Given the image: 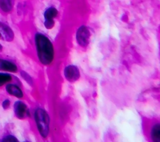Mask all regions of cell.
I'll use <instances>...</instances> for the list:
<instances>
[{
	"label": "cell",
	"instance_id": "obj_1",
	"mask_svg": "<svg viewBox=\"0 0 160 142\" xmlns=\"http://www.w3.org/2000/svg\"><path fill=\"white\" fill-rule=\"evenodd\" d=\"M34 43L39 62L44 66L51 64L54 58V49L52 42L44 34L37 33L34 35Z\"/></svg>",
	"mask_w": 160,
	"mask_h": 142
},
{
	"label": "cell",
	"instance_id": "obj_2",
	"mask_svg": "<svg viewBox=\"0 0 160 142\" xmlns=\"http://www.w3.org/2000/svg\"><path fill=\"white\" fill-rule=\"evenodd\" d=\"M37 129L42 138H46L49 133L50 118L48 112L42 108H37L34 113Z\"/></svg>",
	"mask_w": 160,
	"mask_h": 142
},
{
	"label": "cell",
	"instance_id": "obj_3",
	"mask_svg": "<svg viewBox=\"0 0 160 142\" xmlns=\"http://www.w3.org/2000/svg\"><path fill=\"white\" fill-rule=\"evenodd\" d=\"M90 36L91 33L88 27L84 25L80 26L77 30L76 34L78 44L82 48H86L89 43Z\"/></svg>",
	"mask_w": 160,
	"mask_h": 142
},
{
	"label": "cell",
	"instance_id": "obj_4",
	"mask_svg": "<svg viewBox=\"0 0 160 142\" xmlns=\"http://www.w3.org/2000/svg\"><path fill=\"white\" fill-rule=\"evenodd\" d=\"M13 110L15 116L19 119H24L30 116V111L28 106L24 102L21 100L14 102Z\"/></svg>",
	"mask_w": 160,
	"mask_h": 142
},
{
	"label": "cell",
	"instance_id": "obj_5",
	"mask_svg": "<svg viewBox=\"0 0 160 142\" xmlns=\"http://www.w3.org/2000/svg\"><path fill=\"white\" fill-rule=\"evenodd\" d=\"M58 11L54 7H49L44 13V25L47 29H52L55 24L54 19L57 16Z\"/></svg>",
	"mask_w": 160,
	"mask_h": 142
},
{
	"label": "cell",
	"instance_id": "obj_6",
	"mask_svg": "<svg viewBox=\"0 0 160 142\" xmlns=\"http://www.w3.org/2000/svg\"><path fill=\"white\" fill-rule=\"evenodd\" d=\"M64 76L67 81L71 83L75 82L80 78V71L76 66L70 64L64 68Z\"/></svg>",
	"mask_w": 160,
	"mask_h": 142
},
{
	"label": "cell",
	"instance_id": "obj_7",
	"mask_svg": "<svg viewBox=\"0 0 160 142\" xmlns=\"http://www.w3.org/2000/svg\"><path fill=\"white\" fill-rule=\"evenodd\" d=\"M0 35L1 38L7 42L12 41L14 38V32L11 27L2 21H0Z\"/></svg>",
	"mask_w": 160,
	"mask_h": 142
},
{
	"label": "cell",
	"instance_id": "obj_8",
	"mask_svg": "<svg viewBox=\"0 0 160 142\" xmlns=\"http://www.w3.org/2000/svg\"><path fill=\"white\" fill-rule=\"evenodd\" d=\"M18 70V68L14 62L0 58V71L15 73Z\"/></svg>",
	"mask_w": 160,
	"mask_h": 142
},
{
	"label": "cell",
	"instance_id": "obj_9",
	"mask_svg": "<svg viewBox=\"0 0 160 142\" xmlns=\"http://www.w3.org/2000/svg\"><path fill=\"white\" fill-rule=\"evenodd\" d=\"M6 91L9 95L14 96L16 98L21 99L24 96V93L21 88L14 83H8L5 86Z\"/></svg>",
	"mask_w": 160,
	"mask_h": 142
},
{
	"label": "cell",
	"instance_id": "obj_10",
	"mask_svg": "<svg viewBox=\"0 0 160 142\" xmlns=\"http://www.w3.org/2000/svg\"><path fill=\"white\" fill-rule=\"evenodd\" d=\"M14 0H0V9L4 13H9L13 8Z\"/></svg>",
	"mask_w": 160,
	"mask_h": 142
},
{
	"label": "cell",
	"instance_id": "obj_11",
	"mask_svg": "<svg viewBox=\"0 0 160 142\" xmlns=\"http://www.w3.org/2000/svg\"><path fill=\"white\" fill-rule=\"evenodd\" d=\"M151 137L153 141H160V125L159 123L154 124L151 129Z\"/></svg>",
	"mask_w": 160,
	"mask_h": 142
},
{
	"label": "cell",
	"instance_id": "obj_12",
	"mask_svg": "<svg viewBox=\"0 0 160 142\" xmlns=\"http://www.w3.org/2000/svg\"><path fill=\"white\" fill-rule=\"evenodd\" d=\"M12 80V76L11 74L0 71V87L9 83Z\"/></svg>",
	"mask_w": 160,
	"mask_h": 142
},
{
	"label": "cell",
	"instance_id": "obj_13",
	"mask_svg": "<svg viewBox=\"0 0 160 142\" xmlns=\"http://www.w3.org/2000/svg\"><path fill=\"white\" fill-rule=\"evenodd\" d=\"M20 74H21V77L23 78V79L26 83H28L29 85L32 86L33 84V83H34L33 80H32L31 76L28 73H26L24 71H21V73H20Z\"/></svg>",
	"mask_w": 160,
	"mask_h": 142
},
{
	"label": "cell",
	"instance_id": "obj_14",
	"mask_svg": "<svg viewBox=\"0 0 160 142\" xmlns=\"http://www.w3.org/2000/svg\"><path fill=\"white\" fill-rule=\"evenodd\" d=\"M1 141L2 142H17L18 141V138L12 134H7L4 136L1 139Z\"/></svg>",
	"mask_w": 160,
	"mask_h": 142
},
{
	"label": "cell",
	"instance_id": "obj_15",
	"mask_svg": "<svg viewBox=\"0 0 160 142\" xmlns=\"http://www.w3.org/2000/svg\"><path fill=\"white\" fill-rule=\"evenodd\" d=\"M11 105V101L8 99H5L2 103V108L3 109H8Z\"/></svg>",
	"mask_w": 160,
	"mask_h": 142
},
{
	"label": "cell",
	"instance_id": "obj_16",
	"mask_svg": "<svg viewBox=\"0 0 160 142\" xmlns=\"http://www.w3.org/2000/svg\"><path fill=\"white\" fill-rule=\"evenodd\" d=\"M2 46L0 44V51H2Z\"/></svg>",
	"mask_w": 160,
	"mask_h": 142
},
{
	"label": "cell",
	"instance_id": "obj_17",
	"mask_svg": "<svg viewBox=\"0 0 160 142\" xmlns=\"http://www.w3.org/2000/svg\"><path fill=\"white\" fill-rule=\"evenodd\" d=\"M0 38H1V35H0Z\"/></svg>",
	"mask_w": 160,
	"mask_h": 142
}]
</instances>
